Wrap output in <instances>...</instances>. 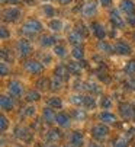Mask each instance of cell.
I'll return each instance as SVG.
<instances>
[{
  "label": "cell",
  "instance_id": "obj_6",
  "mask_svg": "<svg viewBox=\"0 0 135 147\" xmlns=\"http://www.w3.org/2000/svg\"><path fill=\"white\" fill-rule=\"evenodd\" d=\"M83 143H84V137H83V134H81L80 131L73 133V136H71V144H73L74 147H81Z\"/></svg>",
  "mask_w": 135,
  "mask_h": 147
},
{
  "label": "cell",
  "instance_id": "obj_46",
  "mask_svg": "<svg viewBox=\"0 0 135 147\" xmlns=\"http://www.w3.org/2000/svg\"><path fill=\"white\" fill-rule=\"evenodd\" d=\"M64 147H70V146H64Z\"/></svg>",
  "mask_w": 135,
  "mask_h": 147
},
{
  "label": "cell",
  "instance_id": "obj_34",
  "mask_svg": "<svg viewBox=\"0 0 135 147\" xmlns=\"http://www.w3.org/2000/svg\"><path fill=\"white\" fill-rule=\"evenodd\" d=\"M99 48H100V50H105L106 53H110V47H109L106 42H100V44H99Z\"/></svg>",
  "mask_w": 135,
  "mask_h": 147
},
{
  "label": "cell",
  "instance_id": "obj_7",
  "mask_svg": "<svg viewBox=\"0 0 135 147\" xmlns=\"http://www.w3.org/2000/svg\"><path fill=\"white\" fill-rule=\"evenodd\" d=\"M57 124L60 125V127H69V125H70V118H69V115H67L65 112L57 114Z\"/></svg>",
  "mask_w": 135,
  "mask_h": 147
},
{
  "label": "cell",
  "instance_id": "obj_39",
  "mask_svg": "<svg viewBox=\"0 0 135 147\" xmlns=\"http://www.w3.org/2000/svg\"><path fill=\"white\" fill-rule=\"evenodd\" d=\"M110 2H112V0H100L102 6H109V5H110Z\"/></svg>",
  "mask_w": 135,
  "mask_h": 147
},
{
  "label": "cell",
  "instance_id": "obj_19",
  "mask_svg": "<svg viewBox=\"0 0 135 147\" xmlns=\"http://www.w3.org/2000/svg\"><path fill=\"white\" fill-rule=\"evenodd\" d=\"M81 39H83V36H81V34H80L79 31L70 34V42H73V44H76V45L80 44V42H81Z\"/></svg>",
  "mask_w": 135,
  "mask_h": 147
},
{
  "label": "cell",
  "instance_id": "obj_17",
  "mask_svg": "<svg viewBox=\"0 0 135 147\" xmlns=\"http://www.w3.org/2000/svg\"><path fill=\"white\" fill-rule=\"evenodd\" d=\"M93 32L96 34V36L99 39H103L105 38V29H103V26L100 24H95L93 25Z\"/></svg>",
  "mask_w": 135,
  "mask_h": 147
},
{
  "label": "cell",
  "instance_id": "obj_21",
  "mask_svg": "<svg viewBox=\"0 0 135 147\" xmlns=\"http://www.w3.org/2000/svg\"><path fill=\"white\" fill-rule=\"evenodd\" d=\"M69 71H67V69L64 67V66H60L57 70H55V76L58 77V79H64V77H67L69 74H67Z\"/></svg>",
  "mask_w": 135,
  "mask_h": 147
},
{
  "label": "cell",
  "instance_id": "obj_4",
  "mask_svg": "<svg viewBox=\"0 0 135 147\" xmlns=\"http://www.w3.org/2000/svg\"><path fill=\"white\" fill-rule=\"evenodd\" d=\"M25 69H26L29 73H41V70H42V66L39 64L38 61H26Z\"/></svg>",
  "mask_w": 135,
  "mask_h": 147
},
{
  "label": "cell",
  "instance_id": "obj_16",
  "mask_svg": "<svg viewBox=\"0 0 135 147\" xmlns=\"http://www.w3.org/2000/svg\"><path fill=\"white\" fill-rule=\"evenodd\" d=\"M110 19H112V24H114L115 26H122V25H124V20L121 19V16H119L118 12H112Z\"/></svg>",
  "mask_w": 135,
  "mask_h": 147
},
{
  "label": "cell",
  "instance_id": "obj_28",
  "mask_svg": "<svg viewBox=\"0 0 135 147\" xmlns=\"http://www.w3.org/2000/svg\"><path fill=\"white\" fill-rule=\"evenodd\" d=\"M24 114H25L26 117H32V115L35 114V108H34V107H28V108H25Z\"/></svg>",
  "mask_w": 135,
  "mask_h": 147
},
{
  "label": "cell",
  "instance_id": "obj_5",
  "mask_svg": "<svg viewBox=\"0 0 135 147\" xmlns=\"http://www.w3.org/2000/svg\"><path fill=\"white\" fill-rule=\"evenodd\" d=\"M121 9H122L126 15H134V12H135V6H134V3H132V0H122Z\"/></svg>",
  "mask_w": 135,
  "mask_h": 147
},
{
  "label": "cell",
  "instance_id": "obj_45",
  "mask_svg": "<svg viewBox=\"0 0 135 147\" xmlns=\"http://www.w3.org/2000/svg\"><path fill=\"white\" fill-rule=\"evenodd\" d=\"M47 147H57V146H55V144H48Z\"/></svg>",
  "mask_w": 135,
  "mask_h": 147
},
{
  "label": "cell",
  "instance_id": "obj_3",
  "mask_svg": "<svg viewBox=\"0 0 135 147\" xmlns=\"http://www.w3.org/2000/svg\"><path fill=\"white\" fill-rule=\"evenodd\" d=\"M5 19L6 20H9V22H13V20H16L17 18H19V15H20V12H19V9H16V7H9L7 10H5Z\"/></svg>",
  "mask_w": 135,
  "mask_h": 147
},
{
  "label": "cell",
  "instance_id": "obj_15",
  "mask_svg": "<svg viewBox=\"0 0 135 147\" xmlns=\"http://www.w3.org/2000/svg\"><path fill=\"white\" fill-rule=\"evenodd\" d=\"M2 108L5 111H10L13 108V100L9 96H2Z\"/></svg>",
  "mask_w": 135,
  "mask_h": 147
},
{
  "label": "cell",
  "instance_id": "obj_10",
  "mask_svg": "<svg viewBox=\"0 0 135 147\" xmlns=\"http://www.w3.org/2000/svg\"><path fill=\"white\" fill-rule=\"evenodd\" d=\"M19 53H20V55H28L31 53V45L28 41H25V39L19 41Z\"/></svg>",
  "mask_w": 135,
  "mask_h": 147
},
{
  "label": "cell",
  "instance_id": "obj_43",
  "mask_svg": "<svg viewBox=\"0 0 135 147\" xmlns=\"http://www.w3.org/2000/svg\"><path fill=\"white\" fill-rule=\"evenodd\" d=\"M25 3H28V5H34V3H35V0H25Z\"/></svg>",
  "mask_w": 135,
  "mask_h": 147
},
{
  "label": "cell",
  "instance_id": "obj_1",
  "mask_svg": "<svg viewBox=\"0 0 135 147\" xmlns=\"http://www.w3.org/2000/svg\"><path fill=\"white\" fill-rule=\"evenodd\" d=\"M41 28H42V25L38 22V20H35V19L28 20V22L24 25V31H25V32H28V34H35V32H39V31H41Z\"/></svg>",
  "mask_w": 135,
  "mask_h": 147
},
{
  "label": "cell",
  "instance_id": "obj_40",
  "mask_svg": "<svg viewBox=\"0 0 135 147\" xmlns=\"http://www.w3.org/2000/svg\"><path fill=\"white\" fill-rule=\"evenodd\" d=\"M5 2H7L9 5H16V3H19V0H5Z\"/></svg>",
  "mask_w": 135,
  "mask_h": 147
},
{
  "label": "cell",
  "instance_id": "obj_44",
  "mask_svg": "<svg viewBox=\"0 0 135 147\" xmlns=\"http://www.w3.org/2000/svg\"><path fill=\"white\" fill-rule=\"evenodd\" d=\"M129 85H131V88H132V89H135V80H132V82L129 83Z\"/></svg>",
  "mask_w": 135,
  "mask_h": 147
},
{
  "label": "cell",
  "instance_id": "obj_12",
  "mask_svg": "<svg viewBox=\"0 0 135 147\" xmlns=\"http://www.w3.org/2000/svg\"><path fill=\"white\" fill-rule=\"evenodd\" d=\"M100 121L102 122H106V124H114L116 121V117L110 112H102L100 114Z\"/></svg>",
  "mask_w": 135,
  "mask_h": 147
},
{
  "label": "cell",
  "instance_id": "obj_29",
  "mask_svg": "<svg viewBox=\"0 0 135 147\" xmlns=\"http://www.w3.org/2000/svg\"><path fill=\"white\" fill-rule=\"evenodd\" d=\"M39 98V93L38 92H29L28 93V100H36Z\"/></svg>",
  "mask_w": 135,
  "mask_h": 147
},
{
  "label": "cell",
  "instance_id": "obj_31",
  "mask_svg": "<svg viewBox=\"0 0 135 147\" xmlns=\"http://www.w3.org/2000/svg\"><path fill=\"white\" fill-rule=\"evenodd\" d=\"M44 10H45V13H47L48 16H52V15H54V10H52V7H51L50 5H45V6H44Z\"/></svg>",
  "mask_w": 135,
  "mask_h": 147
},
{
  "label": "cell",
  "instance_id": "obj_38",
  "mask_svg": "<svg viewBox=\"0 0 135 147\" xmlns=\"http://www.w3.org/2000/svg\"><path fill=\"white\" fill-rule=\"evenodd\" d=\"M7 73V69H6V63H2V74L5 76Z\"/></svg>",
  "mask_w": 135,
  "mask_h": 147
},
{
  "label": "cell",
  "instance_id": "obj_30",
  "mask_svg": "<svg viewBox=\"0 0 135 147\" xmlns=\"http://www.w3.org/2000/svg\"><path fill=\"white\" fill-rule=\"evenodd\" d=\"M0 124H2V131H6V128H7V119H6V117L5 115H2V118H0Z\"/></svg>",
  "mask_w": 135,
  "mask_h": 147
},
{
  "label": "cell",
  "instance_id": "obj_25",
  "mask_svg": "<svg viewBox=\"0 0 135 147\" xmlns=\"http://www.w3.org/2000/svg\"><path fill=\"white\" fill-rule=\"evenodd\" d=\"M84 105H86L87 108H93L96 103H95V99L92 96H87V98H84Z\"/></svg>",
  "mask_w": 135,
  "mask_h": 147
},
{
  "label": "cell",
  "instance_id": "obj_11",
  "mask_svg": "<svg viewBox=\"0 0 135 147\" xmlns=\"http://www.w3.org/2000/svg\"><path fill=\"white\" fill-rule=\"evenodd\" d=\"M121 112H122V117L124 118H132L134 114H135V111L132 109V107H131L129 103L122 105V107H121Z\"/></svg>",
  "mask_w": 135,
  "mask_h": 147
},
{
  "label": "cell",
  "instance_id": "obj_37",
  "mask_svg": "<svg viewBox=\"0 0 135 147\" xmlns=\"http://www.w3.org/2000/svg\"><path fill=\"white\" fill-rule=\"evenodd\" d=\"M6 38H9V32L6 31L5 26H2V39H6Z\"/></svg>",
  "mask_w": 135,
  "mask_h": 147
},
{
  "label": "cell",
  "instance_id": "obj_32",
  "mask_svg": "<svg viewBox=\"0 0 135 147\" xmlns=\"http://www.w3.org/2000/svg\"><path fill=\"white\" fill-rule=\"evenodd\" d=\"M115 147H128V144H126V140H125V138H121V140H118V141H116V144H115Z\"/></svg>",
  "mask_w": 135,
  "mask_h": 147
},
{
  "label": "cell",
  "instance_id": "obj_2",
  "mask_svg": "<svg viewBox=\"0 0 135 147\" xmlns=\"http://www.w3.org/2000/svg\"><path fill=\"white\" fill-rule=\"evenodd\" d=\"M107 133H109L107 127H105V125H102V124H97V125H95V127L92 128V134L96 138H105L107 136Z\"/></svg>",
  "mask_w": 135,
  "mask_h": 147
},
{
  "label": "cell",
  "instance_id": "obj_41",
  "mask_svg": "<svg viewBox=\"0 0 135 147\" xmlns=\"http://www.w3.org/2000/svg\"><path fill=\"white\" fill-rule=\"evenodd\" d=\"M58 2H60L61 5H67V3H70L71 0H58Z\"/></svg>",
  "mask_w": 135,
  "mask_h": 147
},
{
  "label": "cell",
  "instance_id": "obj_27",
  "mask_svg": "<svg viewBox=\"0 0 135 147\" xmlns=\"http://www.w3.org/2000/svg\"><path fill=\"white\" fill-rule=\"evenodd\" d=\"M54 51H55V54L60 55V57H64V55H65V53H64L65 50H64V47H61V45H55V47H54Z\"/></svg>",
  "mask_w": 135,
  "mask_h": 147
},
{
  "label": "cell",
  "instance_id": "obj_18",
  "mask_svg": "<svg viewBox=\"0 0 135 147\" xmlns=\"http://www.w3.org/2000/svg\"><path fill=\"white\" fill-rule=\"evenodd\" d=\"M41 44L44 47H50V45H54L55 44V39L52 36H50V35H45V36L41 38Z\"/></svg>",
  "mask_w": 135,
  "mask_h": 147
},
{
  "label": "cell",
  "instance_id": "obj_8",
  "mask_svg": "<svg viewBox=\"0 0 135 147\" xmlns=\"http://www.w3.org/2000/svg\"><path fill=\"white\" fill-rule=\"evenodd\" d=\"M44 121H47V122H57V115L54 112V109L51 108H47V109H44Z\"/></svg>",
  "mask_w": 135,
  "mask_h": 147
},
{
  "label": "cell",
  "instance_id": "obj_35",
  "mask_svg": "<svg viewBox=\"0 0 135 147\" xmlns=\"http://www.w3.org/2000/svg\"><path fill=\"white\" fill-rule=\"evenodd\" d=\"M100 105H102V107H103V108H106V109H107V108L110 107V102H109V100H107V99L105 98V99H102V102H100Z\"/></svg>",
  "mask_w": 135,
  "mask_h": 147
},
{
  "label": "cell",
  "instance_id": "obj_36",
  "mask_svg": "<svg viewBox=\"0 0 135 147\" xmlns=\"http://www.w3.org/2000/svg\"><path fill=\"white\" fill-rule=\"evenodd\" d=\"M128 22H129V25L135 26V15H128Z\"/></svg>",
  "mask_w": 135,
  "mask_h": 147
},
{
  "label": "cell",
  "instance_id": "obj_47",
  "mask_svg": "<svg viewBox=\"0 0 135 147\" xmlns=\"http://www.w3.org/2000/svg\"><path fill=\"white\" fill-rule=\"evenodd\" d=\"M134 36H135V35H134Z\"/></svg>",
  "mask_w": 135,
  "mask_h": 147
},
{
  "label": "cell",
  "instance_id": "obj_26",
  "mask_svg": "<svg viewBox=\"0 0 135 147\" xmlns=\"http://www.w3.org/2000/svg\"><path fill=\"white\" fill-rule=\"evenodd\" d=\"M126 73H128V74H134V73H135V61H134V60L128 63V66H126Z\"/></svg>",
  "mask_w": 135,
  "mask_h": 147
},
{
  "label": "cell",
  "instance_id": "obj_14",
  "mask_svg": "<svg viewBox=\"0 0 135 147\" xmlns=\"http://www.w3.org/2000/svg\"><path fill=\"white\" fill-rule=\"evenodd\" d=\"M115 51L119 53V54H129L131 53V48L125 44V42H118L115 45Z\"/></svg>",
  "mask_w": 135,
  "mask_h": 147
},
{
  "label": "cell",
  "instance_id": "obj_24",
  "mask_svg": "<svg viewBox=\"0 0 135 147\" xmlns=\"http://www.w3.org/2000/svg\"><path fill=\"white\" fill-rule=\"evenodd\" d=\"M50 107H52V108H61L62 103H61V100H60L58 98H52V99L50 100Z\"/></svg>",
  "mask_w": 135,
  "mask_h": 147
},
{
  "label": "cell",
  "instance_id": "obj_23",
  "mask_svg": "<svg viewBox=\"0 0 135 147\" xmlns=\"http://www.w3.org/2000/svg\"><path fill=\"white\" fill-rule=\"evenodd\" d=\"M73 55H74V58H83V48L76 45L73 50Z\"/></svg>",
  "mask_w": 135,
  "mask_h": 147
},
{
  "label": "cell",
  "instance_id": "obj_20",
  "mask_svg": "<svg viewBox=\"0 0 135 147\" xmlns=\"http://www.w3.org/2000/svg\"><path fill=\"white\" fill-rule=\"evenodd\" d=\"M50 28H51L52 31H61L62 22H61L60 19H54V20H51V22H50Z\"/></svg>",
  "mask_w": 135,
  "mask_h": 147
},
{
  "label": "cell",
  "instance_id": "obj_9",
  "mask_svg": "<svg viewBox=\"0 0 135 147\" xmlns=\"http://www.w3.org/2000/svg\"><path fill=\"white\" fill-rule=\"evenodd\" d=\"M9 93L13 95V96H20V93H22V86H20V83L12 82L10 85H9Z\"/></svg>",
  "mask_w": 135,
  "mask_h": 147
},
{
  "label": "cell",
  "instance_id": "obj_22",
  "mask_svg": "<svg viewBox=\"0 0 135 147\" xmlns=\"http://www.w3.org/2000/svg\"><path fill=\"white\" fill-rule=\"evenodd\" d=\"M48 138H50L51 141H58V140L61 138V134H60V131H57V130H51L50 134H48Z\"/></svg>",
  "mask_w": 135,
  "mask_h": 147
},
{
  "label": "cell",
  "instance_id": "obj_33",
  "mask_svg": "<svg viewBox=\"0 0 135 147\" xmlns=\"http://www.w3.org/2000/svg\"><path fill=\"white\" fill-rule=\"evenodd\" d=\"M38 85H39V89H47V86H48V80H47V79L39 80V82H38Z\"/></svg>",
  "mask_w": 135,
  "mask_h": 147
},
{
  "label": "cell",
  "instance_id": "obj_13",
  "mask_svg": "<svg viewBox=\"0 0 135 147\" xmlns=\"http://www.w3.org/2000/svg\"><path fill=\"white\" fill-rule=\"evenodd\" d=\"M96 13V5L95 3H87L84 7H83V15L84 16H93Z\"/></svg>",
  "mask_w": 135,
  "mask_h": 147
},
{
  "label": "cell",
  "instance_id": "obj_42",
  "mask_svg": "<svg viewBox=\"0 0 135 147\" xmlns=\"http://www.w3.org/2000/svg\"><path fill=\"white\" fill-rule=\"evenodd\" d=\"M87 147H100V146H99V144H96V143H90Z\"/></svg>",
  "mask_w": 135,
  "mask_h": 147
}]
</instances>
